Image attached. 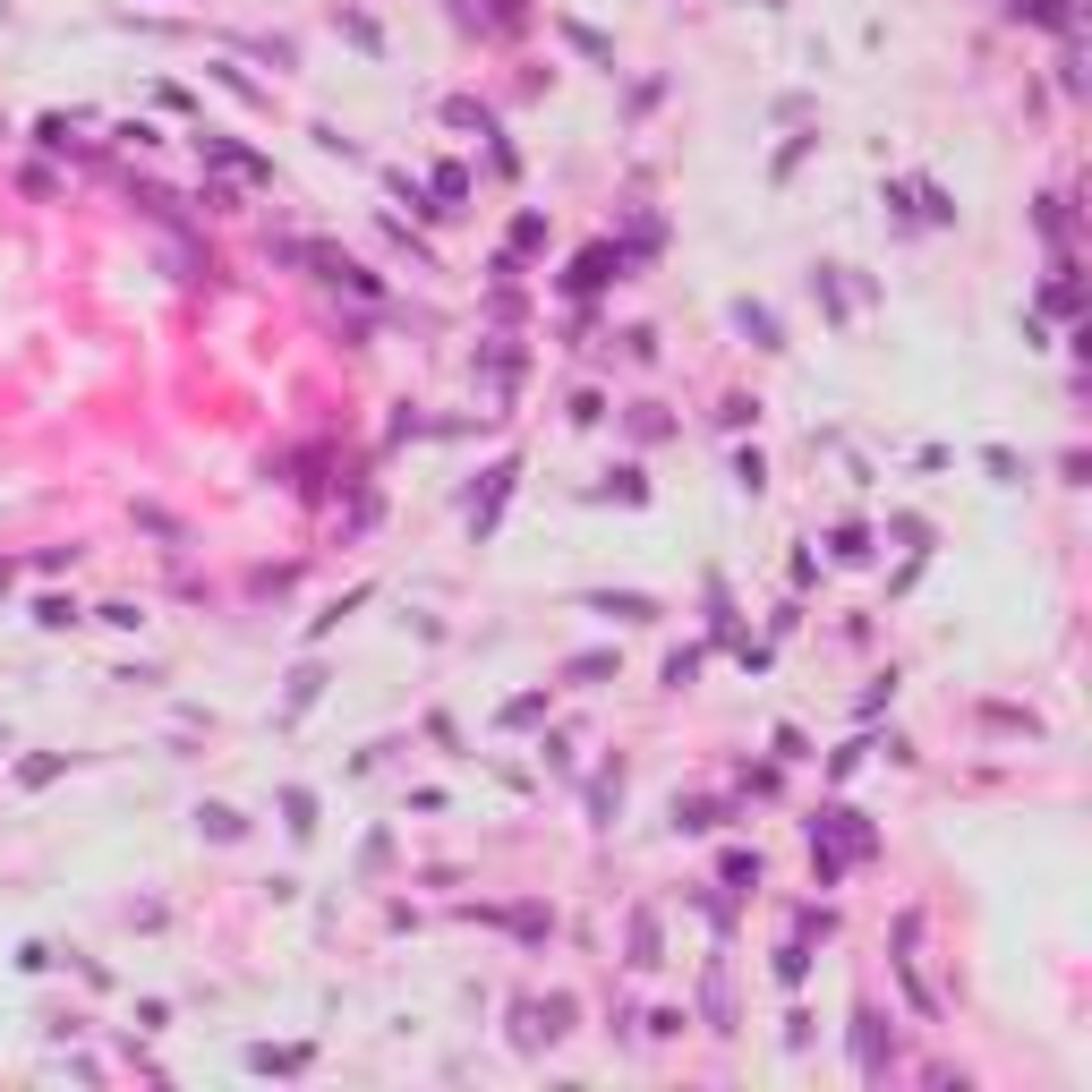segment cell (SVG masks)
Instances as JSON below:
<instances>
[{
    "mask_svg": "<svg viewBox=\"0 0 1092 1092\" xmlns=\"http://www.w3.org/2000/svg\"><path fill=\"white\" fill-rule=\"evenodd\" d=\"M590 606H598V615H623V623H649V615H658L640 590H623V598H590Z\"/></svg>",
    "mask_w": 1092,
    "mask_h": 1092,
    "instance_id": "4",
    "label": "cell"
},
{
    "mask_svg": "<svg viewBox=\"0 0 1092 1092\" xmlns=\"http://www.w3.org/2000/svg\"><path fill=\"white\" fill-rule=\"evenodd\" d=\"M435 197H444V214H453V206L470 197V171H453V163H444V171H435Z\"/></svg>",
    "mask_w": 1092,
    "mask_h": 1092,
    "instance_id": "6",
    "label": "cell"
},
{
    "mask_svg": "<svg viewBox=\"0 0 1092 1092\" xmlns=\"http://www.w3.org/2000/svg\"><path fill=\"white\" fill-rule=\"evenodd\" d=\"M743 334H751L759 350H777V316H768V307H743Z\"/></svg>",
    "mask_w": 1092,
    "mask_h": 1092,
    "instance_id": "7",
    "label": "cell"
},
{
    "mask_svg": "<svg viewBox=\"0 0 1092 1092\" xmlns=\"http://www.w3.org/2000/svg\"><path fill=\"white\" fill-rule=\"evenodd\" d=\"M854 1058H862V1075H871V1084L887 1075V1024H879V1007H862V1015H854Z\"/></svg>",
    "mask_w": 1092,
    "mask_h": 1092,
    "instance_id": "1",
    "label": "cell"
},
{
    "mask_svg": "<svg viewBox=\"0 0 1092 1092\" xmlns=\"http://www.w3.org/2000/svg\"><path fill=\"white\" fill-rule=\"evenodd\" d=\"M631 965H658V922L631 914Z\"/></svg>",
    "mask_w": 1092,
    "mask_h": 1092,
    "instance_id": "5",
    "label": "cell"
},
{
    "mask_svg": "<svg viewBox=\"0 0 1092 1092\" xmlns=\"http://www.w3.org/2000/svg\"><path fill=\"white\" fill-rule=\"evenodd\" d=\"M615 274H623V248H590L581 265L563 274V291H598V282H615Z\"/></svg>",
    "mask_w": 1092,
    "mask_h": 1092,
    "instance_id": "2",
    "label": "cell"
},
{
    "mask_svg": "<svg viewBox=\"0 0 1092 1092\" xmlns=\"http://www.w3.org/2000/svg\"><path fill=\"white\" fill-rule=\"evenodd\" d=\"M248 1067H256V1075H299L307 1050H299V1042H291V1050H248Z\"/></svg>",
    "mask_w": 1092,
    "mask_h": 1092,
    "instance_id": "3",
    "label": "cell"
}]
</instances>
